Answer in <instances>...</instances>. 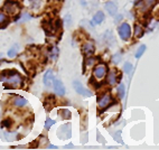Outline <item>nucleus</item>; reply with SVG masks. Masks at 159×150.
<instances>
[{
	"mask_svg": "<svg viewBox=\"0 0 159 150\" xmlns=\"http://www.w3.org/2000/svg\"><path fill=\"white\" fill-rule=\"evenodd\" d=\"M0 81L6 85L7 88L18 89L23 84V77L17 71L14 70H6L0 73Z\"/></svg>",
	"mask_w": 159,
	"mask_h": 150,
	"instance_id": "1",
	"label": "nucleus"
},
{
	"mask_svg": "<svg viewBox=\"0 0 159 150\" xmlns=\"http://www.w3.org/2000/svg\"><path fill=\"white\" fill-rule=\"evenodd\" d=\"M3 10L6 11L7 15L9 16H16V15L19 12V5H18L16 1H12V0H8L3 7Z\"/></svg>",
	"mask_w": 159,
	"mask_h": 150,
	"instance_id": "2",
	"label": "nucleus"
},
{
	"mask_svg": "<svg viewBox=\"0 0 159 150\" xmlns=\"http://www.w3.org/2000/svg\"><path fill=\"white\" fill-rule=\"evenodd\" d=\"M119 35L120 37L122 38L123 40H128L131 36V28L129 24L127 23H123L122 25L119 27Z\"/></svg>",
	"mask_w": 159,
	"mask_h": 150,
	"instance_id": "3",
	"label": "nucleus"
},
{
	"mask_svg": "<svg viewBox=\"0 0 159 150\" xmlns=\"http://www.w3.org/2000/svg\"><path fill=\"white\" fill-rule=\"evenodd\" d=\"M105 75H107V67H105L104 64H99V65L95 66V68H94V71H93L94 79H97L100 81V80H102Z\"/></svg>",
	"mask_w": 159,
	"mask_h": 150,
	"instance_id": "4",
	"label": "nucleus"
},
{
	"mask_svg": "<svg viewBox=\"0 0 159 150\" xmlns=\"http://www.w3.org/2000/svg\"><path fill=\"white\" fill-rule=\"evenodd\" d=\"M112 101H113V100H112L110 94H104V95H102L99 99L98 105H99V108L104 109V108H107V107H110V105L112 104Z\"/></svg>",
	"mask_w": 159,
	"mask_h": 150,
	"instance_id": "5",
	"label": "nucleus"
},
{
	"mask_svg": "<svg viewBox=\"0 0 159 150\" xmlns=\"http://www.w3.org/2000/svg\"><path fill=\"white\" fill-rule=\"evenodd\" d=\"M73 86H74V90L76 91L80 95H83V96H91L92 95L91 92H90L89 90H86L84 86H82V84H81L79 81H74Z\"/></svg>",
	"mask_w": 159,
	"mask_h": 150,
	"instance_id": "6",
	"label": "nucleus"
},
{
	"mask_svg": "<svg viewBox=\"0 0 159 150\" xmlns=\"http://www.w3.org/2000/svg\"><path fill=\"white\" fill-rule=\"evenodd\" d=\"M43 82L47 89L52 88V85H53V83H54V74H53V71H52V70L46 71V73L44 74Z\"/></svg>",
	"mask_w": 159,
	"mask_h": 150,
	"instance_id": "7",
	"label": "nucleus"
},
{
	"mask_svg": "<svg viewBox=\"0 0 159 150\" xmlns=\"http://www.w3.org/2000/svg\"><path fill=\"white\" fill-rule=\"evenodd\" d=\"M94 51H95V48H94L93 43L86 42L85 44H83L82 52H83V54L85 55L86 57H91L92 55L94 54Z\"/></svg>",
	"mask_w": 159,
	"mask_h": 150,
	"instance_id": "8",
	"label": "nucleus"
},
{
	"mask_svg": "<svg viewBox=\"0 0 159 150\" xmlns=\"http://www.w3.org/2000/svg\"><path fill=\"white\" fill-rule=\"evenodd\" d=\"M53 85H54L55 93H56L57 95L63 96L64 94H65V88H64V84L62 83V81H61V80H54V83H53Z\"/></svg>",
	"mask_w": 159,
	"mask_h": 150,
	"instance_id": "9",
	"label": "nucleus"
},
{
	"mask_svg": "<svg viewBox=\"0 0 159 150\" xmlns=\"http://www.w3.org/2000/svg\"><path fill=\"white\" fill-rule=\"evenodd\" d=\"M107 83L110 84L111 86H113L118 83V75H116V70H112V71L109 72L108 74V79H107Z\"/></svg>",
	"mask_w": 159,
	"mask_h": 150,
	"instance_id": "10",
	"label": "nucleus"
},
{
	"mask_svg": "<svg viewBox=\"0 0 159 150\" xmlns=\"http://www.w3.org/2000/svg\"><path fill=\"white\" fill-rule=\"evenodd\" d=\"M105 10L109 12L110 16H114L116 14V11H118V7L112 1H108V2L105 3Z\"/></svg>",
	"mask_w": 159,
	"mask_h": 150,
	"instance_id": "11",
	"label": "nucleus"
},
{
	"mask_svg": "<svg viewBox=\"0 0 159 150\" xmlns=\"http://www.w3.org/2000/svg\"><path fill=\"white\" fill-rule=\"evenodd\" d=\"M12 102H14L15 107H17V108H24L25 105H27V100L23 96H16Z\"/></svg>",
	"mask_w": 159,
	"mask_h": 150,
	"instance_id": "12",
	"label": "nucleus"
},
{
	"mask_svg": "<svg viewBox=\"0 0 159 150\" xmlns=\"http://www.w3.org/2000/svg\"><path fill=\"white\" fill-rule=\"evenodd\" d=\"M103 20H104V14L102 11H98L97 14L94 15L93 17V23L95 25H100L101 23H103Z\"/></svg>",
	"mask_w": 159,
	"mask_h": 150,
	"instance_id": "13",
	"label": "nucleus"
},
{
	"mask_svg": "<svg viewBox=\"0 0 159 150\" xmlns=\"http://www.w3.org/2000/svg\"><path fill=\"white\" fill-rule=\"evenodd\" d=\"M143 34H145V30H143V28H142L141 26L139 25L134 26V37L136 38H141L143 36Z\"/></svg>",
	"mask_w": 159,
	"mask_h": 150,
	"instance_id": "14",
	"label": "nucleus"
},
{
	"mask_svg": "<svg viewBox=\"0 0 159 150\" xmlns=\"http://www.w3.org/2000/svg\"><path fill=\"white\" fill-rule=\"evenodd\" d=\"M18 51H19V47H18V45L12 46V47L8 51V56L10 57V58H14V57L17 56Z\"/></svg>",
	"mask_w": 159,
	"mask_h": 150,
	"instance_id": "15",
	"label": "nucleus"
},
{
	"mask_svg": "<svg viewBox=\"0 0 159 150\" xmlns=\"http://www.w3.org/2000/svg\"><path fill=\"white\" fill-rule=\"evenodd\" d=\"M8 24V17H7V15L5 12H1L0 11V27H3V26H6Z\"/></svg>",
	"mask_w": 159,
	"mask_h": 150,
	"instance_id": "16",
	"label": "nucleus"
},
{
	"mask_svg": "<svg viewBox=\"0 0 159 150\" xmlns=\"http://www.w3.org/2000/svg\"><path fill=\"white\" fill-rule=\"evenodd\" d=\"M145 51H146V45H141L140 46L138 49H137V52H136V58H140L141 57V55L145 53Z\"/></svg>",
	"mask_w": 159,
	"mask_h": 150,
	"instance_id": "17",
	"label": "nucleus"
},
{
	"mask_svg": "<svg viewBox=\"0 0 159 150\" xmlns=\"http://www.w3.org/2000/svg\"><path fill=\"white\" fill-rule=\"evenodd\" d=\"M49 56H51V58L53 61H56L57 60V56H58V49H57V47H53V48H52Z\"/></svg>",
	"mask_w": 159,
	"mask_h": 150,
	"instance_id": "18",
	"label": "nucleus"
},
{
	"mask_svg": "<svg viewBox=\"0 0 159 150\" xmlns=\"http://www.w3.org/2000/svg\"><path fill=\"white\" fill-rule=\"evenodd\" d=\"M116 92H118V95H119L120 99H122L123 96H125V85L120 84L119 86H118V90H116Z\"/></svg>",
	"mask_w": 159,
	"mask_h": 150,
	"instance_id": "19",
	"label": "nucleus"
},
{
	"mask_svg": "<svg viewBox=\"0 0 159 150\" xmlns=\"http://www.w3.org/2000/svg\"><path fill=\"white\" fill-rule=\"evenodd\" d=\"M61 116H62L63 119H71V112H70V110H62V112H61Z\"/></svg>",
	"mask_w": 159,
	"mask_h": 150,
	"instance_id": "20",
	"label": "nucleus"
},
{
	"mask_svg": "<svg viewBox=\"0 0 159 150\" xmlns=\"http://www.w3.org/2000/svg\"><path fill=\"white\" fill-rule=\"evenodd\" d=\"M123 71H125L127 74L131 73V71H132V64H130V63H125V66H123Z\"/></svg>",
	"mask_w": 159,
	"mask_h": 150,
	"instance_id": "21",
	"label": "nucleus"
},
{
	"mask_svg": "<svg viewBox=\"0 0 159 150\" xmlns=\"http://www.w3.org/2000/svg\"><path fill=\"white\" fill-rule=\"evenodd\" d=\"M143 1V5H145L146 7H148V8H150V7H152L155 3H156V0H142Z\"/></svg>",
	"mask_w": 159,
	"mask_h": 150,
	"instance_id": "22",
	"label": "nucleus"
},
{
	"mask_svg": "<svg viewBox=\"0 0 159 150\" xmlns=\"http://www.w3.org/2000/svg\"><path fill=\"white\" fill-rule=\"evenodd\" d=\"M53 125H55V121L54 120H52V119H46V121H45V128L46 129H49V128L52 127Z\"/></svg>",
	"mask_w": 159,
	"mask_h": 150,
	"instance_id": "23",
	"label": "nucleus"
},
{
	"mask_svg": "<svg viewBox=\"0 0 159 150\" xmlns=\"http://www.w3.org/2000/svg\"><path fill=\"white\" fill-rule=\"evenodd\" d=\"M94 63H95V60H94L93 57H88V60H86V63H85V65L86 66H93L94 65Z\"/></svg>",
	"mask_w": 159,
	"mask_h": 150,
	"instance_id": "24",
	"label": "nucleus"
},
{
	"mask_svg": "<svg viewBox=\"0 0 159 150\" xmlns=\"http://www.w3.org/2000/svg\"><path fill=\"white\" fill-rule=\"evenodd\" d=\"M3 136H7V137H15V136H16V133L5 132V133H3ZM14 140H15L14 138H7V141H14Z\"/></svg>",
	"mask_w": 159,
	"mask_h": 150,
	"instance_id": "25",
	"label": "nucleus"
},
{
	"mask_svg": "<svg viewBox=\"0 0 159 150\" xmlns=\"http://www.w3.org/2000/svg\"><path fill=\"white\" fill-rule=\"evenodd\" d=\"M10 125H11V121H10V119H6L2 121V127L5 128H10Z\"/></svg>",
	"mask_w": 159,
	"mask_h": 150,
	"instance_id": "26",
	"label": "nucleus"
},
{
	"mask_svg": "<svg viewBox=\"0 0 159 150\" xmlns=\"http://www.w3.org/2000/svg\"><path fill=\"white\" fill-rule=\"evenodd\" d=\"M120 61H121V54H120V53H119V54H116V55H114L113 62L116 64V63H119Z\"/></svg>",
	"mask_w": 159,
	"mask_h": 150,
	"instance_id": "27",
	"label": "nucleus"
},
{
	"mask_svg": "<svg viewBox=\"0 0 159 150\" xmlns=\"http://www.w3.org/2000/svg\"><path fill=\"white\" fill-rule=\"evenodd\" d=\"M65 24H66L67 27L71 26V16H70V15H67V16L65 17Z\"/></svg>",
	"mask_w": 159,
	"mask_h": 150,
	"instance_id": "28",
	"label": "nucleus"
},
{
	"mask_svg": "<svg viewBox=\"0 0 159 150\" xmlns=\"http://www.w3.org/2000/svg\"><path fill=\"white\" fill-rule=\"evenodd\" d=\"M49 149H57V147L56 146H53V144H49Z\"/></svg>",
	"mask_w": 159,
	"mask_h": 150,
	"instance_id": "29",
	"label": "nucleus"
}]
</instances>
